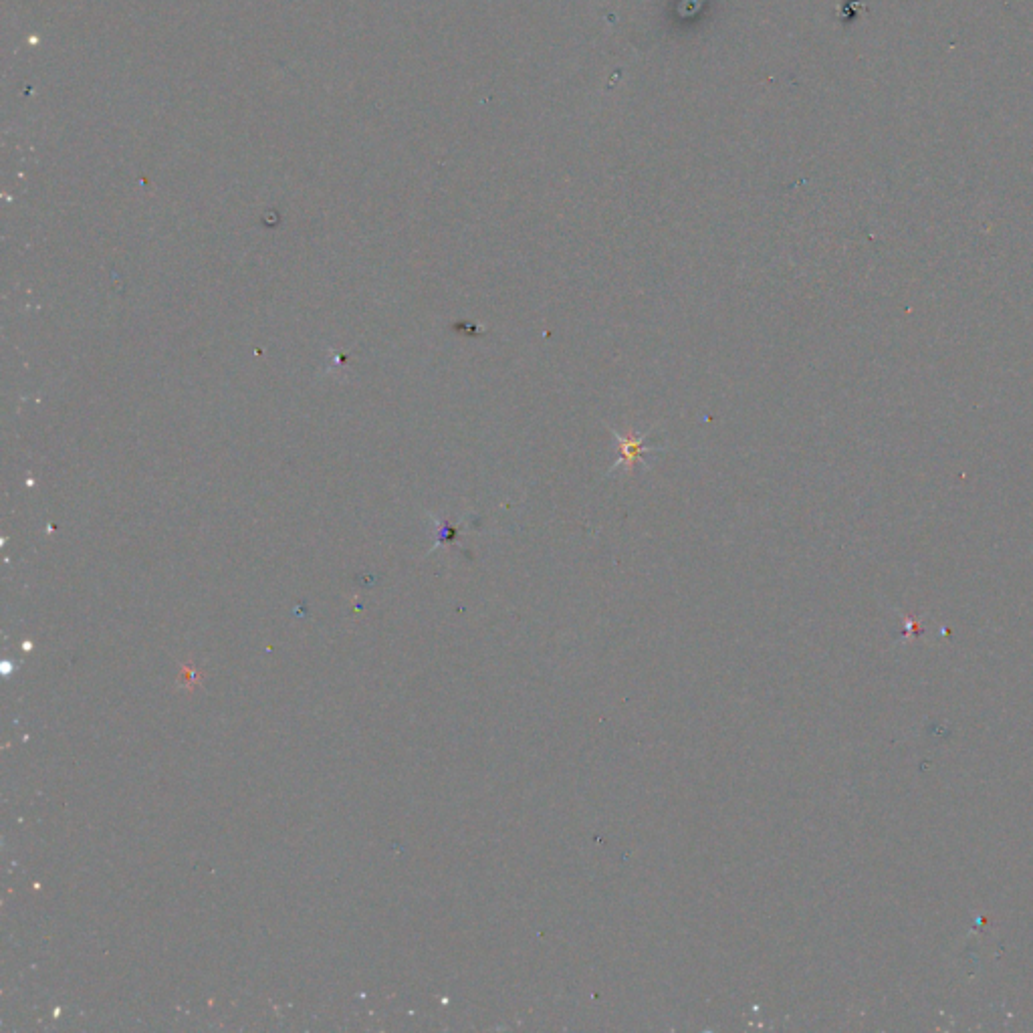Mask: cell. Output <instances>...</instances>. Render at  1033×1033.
I'll list each match as a JSON object with an SVG mask.
<instances>
[{"label": "cell", "mask_w": 1033, "mask_h": 1033, "mask_svg": "<svg viewBox=\"0 0 1033 1033\" xmlns=\"http://www.w3.org/2000/svg\"><path fill=\"white\" fill-rule=\"evenodd\" d=\"M612 434H614V438L618 442L620 456H618L616 465L612 467V471L608 475H612V473H616L620 469H624L626 473H632L638 465L646 467L644 454H648V452L654 454V452L660 450V448L648 446V442H646V438L650 434H654V430H644V432H634V434H620L616 428H612Z\"/></svg>", "instance_id": "6da1fadb"}]
</instances>
